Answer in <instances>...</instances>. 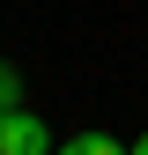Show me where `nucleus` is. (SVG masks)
<instances>
[{
  "label": "nucleus",
  "instance_id": "f257e3e1",
  "mask_svg": "<svg viewBox=\"0 0 148 155\" xmlns=\"http://www.w3.org/2000/svg\"><path fill=\"white\" fill-rule=\"evenodd\" d=\"M0 155H52V133L37 111H0Z\"/></svg>",
  "mask_w": 148,
  "mask_h": 155
},
{
  "label": "nucleus",
  "instance_id": "f03ea898",
  "mask_svg": "<svg viewBox=\"0 0 148 155\" xmlns=\"http://www.w3.org/2000/svg\"><path fill=\"white\" fill-rule=\"evenodd\" d=\"M52 155H126V140H111V133H74V140H59Z\"/></svg>",
  "mask_w": 148,
  "mask_h": 155
},
{
  "label": "nucleus",
  "instance_id": "7ed1b4c3",
  "mask_svg": "<svg viewBox=\"0 0 148 155\" xmlns=\"http://www.w3.org/2000/svg\"><path fill=\"white\" fill-rule=\"evenodd\" d=\"M0 111H22V74L0 59Z\"/></svg>",
  "mask_w": 148,
  "mask_h": 155
},
{
  "label": "nucleus",
  "instance_id": "20e7f679",
  "mask_svg": "<svg viewBox=\"0 0 148 155\" xmlns=\"http://www.w3.org/2000/svg\"><path fill=\"white\" fill-rule=\"evenodd\" d=\"M126 155H148V133H141V140H133V148H126Z\"/></svg>",
  "mask_w": 148,
  "mask_h": 155
}]
</instances>
